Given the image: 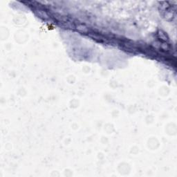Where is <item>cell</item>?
Instances as JSON below:
<instances>
[{"mask_svg": "<svg viewBox=\"0 0 177 177\" xmlns=\"http://www.w3.org/2000/svg\"><path fill=\"white\" fill-rule=\"evenodd\" d=\"M161 48L163 49L164 51H168V50H169V46H168V44L167 43H165V42L161 44Z\"/></svg>", "mask_w": 177, "mask_h": 177, "instance_id": "277c9868", "label": "cell"}, {"mask_svg": "<svg viewBox=\"0 0 177 177\" xmlns=\"http://www.w3.org/2000/svg\"><path fill=\"white\" fill-rule=\"evenodd\" d=\"M173 17H174V14L172 11H168L167 10H166L165 14V18L167 20H170L173 18Z\"/></svg>", "mask_w": 177, "mask_h": 177, "instance_id": "3957f363", "label": "cell"}, {"mask_svg": "<svg viewBox=\"0 0 177 177\" xmlns=\"http://www.w3.org/2000/svg\"><path fill=\"white\" fill-rule=\"evenodd\" d=\"M158 38H160L161 39H162L164 42L168 41V38H167V35L163 31H158Z\"/></svg>", "mask_w": 177, "mask_h": 177, "instance_id": "6da1fadb", "label": "cell"}, {"mask_svg": "<svg viewBox=\"0 0 177 177\" xmlns=\"http://www.w3.org/2000/svg\"><path fill=\"white\" fill-rule=\"evenodd\" d=\"M76 29L82 33H88L89 32V29L88 28L85 26V25H83V24H79L76 26Z\"/></svg>", "mask_w": 177, "mask_h": 177, "instance_id": "7a4b0ae2", "label": "cell"}]
</instances>
